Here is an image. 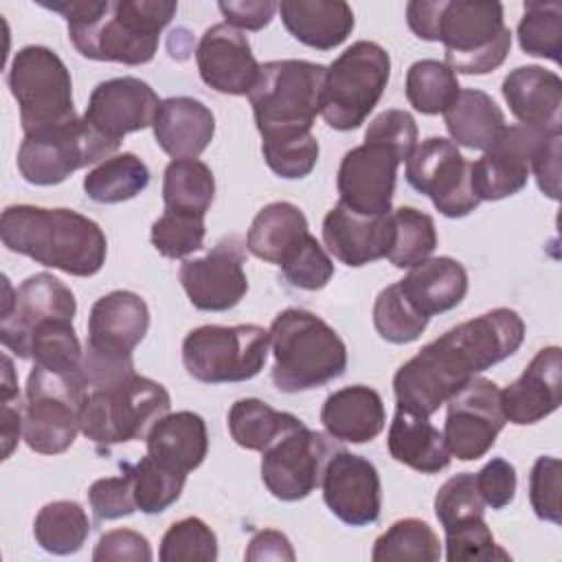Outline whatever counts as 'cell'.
Masks as SVG:
<instances>
[{
  "label": "cell",
  "mask_w": 562,
  "mask_h": 562,
  "mask_svg": "<svg viewBox=\"0 0 562 562\" xmlns=\"http://www.w3.org/2000/svg\"><path fill=\"white\" fill-rule=\"evenodd\" d=\"M522 338L525 323L509 307H494L459 323L397 369V408L430 417L468 380L516 353Z\"/></svg>",
  "instance_id": "cell-1"
},
{
  "label": "cell",
  "mask_w": 562,
  "mask_h": 562,
  "mask_svg": "<svg viewBox=\"0 0 562 562\" xmlns=\"http://www.w3.org/2000/svg\"><path fill=\"white\" fill-rule=\"evenodd\" d=\"M40 4L66 18L68 37L83 57L127 66L154 59L160 31L178 11V2L167 0H61Z\"/></svg>",
  "instance_id": "cell-2"
},
{
  "label": "cell",
  "mask_w": 562,
  "mask_h": 562,
  "mask_svg": "<svg viewBox=\"0 0 562 562\" xmlns=\"http://www.w3.org/2000/svg\"><path fill=\"white\" fill-rule=\"evenodd\" d=\"M0 237L11 252L72 277L97 274L108 255L101 226L72 209L7 206L0 217Z\"/></svg>",
  "instance_id": "cell-3"
},
{
  "label": "cell",
  "mask_w": 562,
  "mask_h": 562,
  "mask_svg": "<svg viewBox=\"0 0 562 562\" xmlns=\"http://www.w3.org/2000/svg\"><path fill=\"white\" fill-rule=\"evenodd\" d=\"M268 334L272 382L283 393L318 389L347 369V345L314 312L288 307L274 316Z\"/></svg>",
  "instance_id": "cell-4"
},
{
  "label": "cell",
  "mask_w": 562,
  "mask_h": 562,
  "mask_svg": "<svg viewBox=\"0 0 562 562\" xmlns=\"http://www.w3.org/2000/svg\"><path fill=\"white\" fill-rule=\"evenodd\" d=\"M325 72L323 64L307 59L261 64L257 81L248 92L261 138L312 130L323 105Z\"/></svg>",
  "instance_id": "cell-5"
},
{
  "label": "cell",
  "mask_w": 562,
  "mask_h": 562,
  "mask_svg": "<svg viewBox=\"0 0 562 562\" xmlns=\"http://www.w3.org/2000/svg\"><path fill=\"white\" fill-rule=\"evenodd\" d=\"M169 391L136 371L116 384L88 389L79 406V430L99 448L147 437L154 422L169 413Z\"/></svg>",
  "instance_id": "cell-6"
},
{
  "label": "cell",
  "mask_w": 562,
  "mask_h": 562,
  "mask_svg": "<svg viewBox=\"0 0 562 562\" xmlns=\"http://www.w3.org/2000/svg\"><path fill=\"white\" fill-rule=\"evenodd\" d=\"M437 42L443 44L446 64L454 75L496 70L512 46L503 4L494 0H441Z\"/></svg>",
  "instance_id": "cell-7"
},
{
  "label": "cell",
  "mask_w": 562,
  "mask_h": 562,
  "mask_svg": "<svg viewBox=\"0 0 562 562\" xmlns=\"http://www.w3.org/2000/svg\"><path fill=\"white\" fill-rule=\"evenodd\" d=\"M391 77V57L378 42L360 40L345 48L325 72L321 114L334 130L360 127L378 105Z\"/></svg>",
  "instance_id": "cell-8"
},
{
  "label": "cell",
  "mask_w": 562,
  "mask_h": 562,
  "mask_svg": "<svg viewBox=\"0 0 562 562\" xmlns=\"http://www.w3.org/2000/svg\"><path fill=\"white\" fill-rule=\"evenodd\" d=\"M7 83L18 101L24 134L79 119L72 103L70 70L61 57L46 46L20 48L9 66Z\"/></svg>",
  "instance_id": "cell-9"
},
{
  "label": "cell",
  "mask_w": 562,
  "mask_h": 562,
  "mask_svg": "<svg viewBox=\"0 0 562 562\" xmlns=\"http://www.w3.org/2000/svg\"><path fill=\"white\" fill-rule=\"evenodd\" d=\"M268 347L270 334L259 325H202L184 336L182 364L204 384L244 382L263 369Z\"/></svg>",
  "instance_id": "cell-10"
},
{
  "label": "cell",
  "mask_w": 562,
  "mask_h": 562,
  "mask_svg": "<svg viewBox=\"0 0 562 562\" xmlns=\"http://www.w3.org/2000/svg\"><path fill=\"white\" fill-rule=\"evenodd\" d=\"M119 145L81 116L50 130L24 134L18 149V171L37 187L59 184L72 171L110 158Z\"/></svg>",
  "instance_id": "cell-11"
},
{
  "label": "cell",
  "mask_w": 562,
  "mask_h": 562,
  "mask_svg": "<svg viewBox=\"0 0 562 562\" xmlns=\"http://www.w3.org/2000/svg\"><path fill=\"white\" fill-rule=\"evenodd\" d=\"M338 450L329 435L303 424L263 450L261 481L274 498L301 501L321 485L325 468Z\"/></svg>",
  "instance_id": "cell-12"
},
{
  "label": "cell",
  "mask_w": 562,
  "mask_h": 562,
  "mask_svg": "<svg viewBox=\"0 0 562 562\" xmlns=\"http://www.w3.org/2000/svg\"><path fill=\"white\" fill-rule=\"evenodd\" d=\"M406 180L446 217H465L481 204L472 191L470 162L443 136H430L413 149L406 158Z\"/></svg>",
  "instance_id": "cell-13"
},
{
  "label": "cell",
  "mask_w": 562,
  "mask_h": 562,
  "mask_svg": "<svg viewBox=\"0 0 562 562\" xmlns=\"http://www.w3.org/2000/svg\"><path fill=\"white\" fill-rule=\"evenodd\" d=\"M443 441L450 457L459 461H476L485 457L505 426L501 408V389L474 375L448 402Z\"/></svg>",
  "instance_id": "cell-14"
},
{
  "label": "cell",
  "mask_w": 562,
  "mask_h": 562,
  "mask_svg": "<svg viewBox=\"0 0 562 562\" xmlns=\"http://www.w3.org/2000/svg\"><path fill=\"white\" fill-rule=\"evenodd\" d=\"M77 301L72 290L48 272L26 277L11 294L4 279L0 314V342L18 358H29V340L37 325L50 318H75Z\"/></svg>",
  "instance_id": "cell-15"
},
{
  "label": "cell",
  "mask_w": 562,
  "mask_h": 562,
  "mask_svg": "<svg viewBox=\"0 0 562 562\" xmlns=\"http://www.w3.org/2000/svg\"><path fill=\"white\" fill-rule=\"evenodd\" d=\"M246 244L235 235L220 239L204 257L182 261L178 279L191 305L202 312L233 310L248 292Z\"/></svg>",
  "instance_id": "cell-16"
},
{
  "label": "cell",
  "mask_w": 562,
  "mask_h": 562,
  "mask_svg": "<svg viewBox=\"0 0 562 562\" xmlns=\"http://www.w3.org/2000/svg\"><path fill=\"white\" fill-rule=\"evenodd\" d=\"M400 162L402 158L382 143L364 140L349 149L338 167V202L358 215H389Z\"/></svg>",
  "instance_id": "cell-17"
},
{
  "label": "cell",
  "mask_w": 562,
  "mask_h": 562,
  "mask_svg": "<svg viewBox=\"0 0 562 562\" xmlns=\"http://www.w3.org/2000/svg\"><path fill=\"white\" fill-rule=\"evenodd\" d=\"M544 136L549 134L527 125H507L494 145L470 162L474 195L481 202H496L522 191L531 173V158Z\"/></svg>",
  "instance_id": "cell-18"
},
{
  "label": "cell",
  "mask_w": 562,
  "mask_h": 562,
  "mask_svg": "<svg viewBox=\"0 0 562 562\" xmlns=\"http://www.w3.org/2000/svg\"><path fill=\"white\" fill-rule=\"evenodd\" d=\"M321 485L325 505L345 525L364 527L380 518L382 485L369 459L338 450L329 459Z\"/></svg>",
  "instance_id": "cell-19"
},
{
  "label": "cell",
  "mask_w": 562,
  "mask_h": 562,
  "mask_svg": "<svg viewBox=\"0 0 562 562\" xmlns=\"http://www.w3.org/2000/svg\"><path fill=\"white\" fill-rule=\"evenodd\" d=\"M160 99L138 77H114L101 81L88 99L83 119L103 136L121 143L125 134L154 125Z\"/></svg>",
  "instance_id": "cell-20"
},
{
  "label": "cell",
  "mask_w": 562,
  "mask_h": 562,
  "mask_svg": "<svg viewBox=\"0 0 562 562\" xmlns=\"http://www.w3.org/2000/svg\"><path fill=\"white\" fill-rule=\"evenodd\" d=\"M195 64L209 88L233 97L248 94L261 68L248 37L226 22L204 31L195 48Z\"/></svg>",
  "instance_id": "cell-21"
},
{
  "label": "cell",
  "mask_w": 562,
  "mask_h": 562,
  "mask_svg": "<svg viewBox=\"0 0 562 562\" xmlns=\"http://www.w3.org/2000/svg\"><path fill=\"white\" fill-rule=\"evenodd\" d=\"M562 353L560 347H542L525 371L501 391V408L516 426L536 424L560 408Z\"/></svg>",
  "instance_id": "cell-22"
},
{
  "label": "cell",
  "mask_w": 562,
  "mask_h": 562,
  "mask_svg": "<svg viewBox=\"0 0 562 562\" xmlns=\"http://www.w3.org/2000/svg\"><path fill=\"white\" fill-rule=\"evenodd\" d=\"M147 329V303L136 292L114 290L92 305L86 347L110 358H132V351L145 338Z\"/></svg>",
  "instance_id": "cell-23"
},
{
  "label": "cell",
  "mask_w": 562,
  "mask_h": 562,
  "mask_svg": "<svg viewBox=\"0 0 562 562\" xmlns=\"http://www.w3.org/2000/svg\"><path fill=\"white\" fill-rule=\"evenodd\" d=\"M325 248L345 266L360 268L389 255L393 241L391 213L367 217L349 211L340 202L323 220Z\"/></svg>",
  "instance_id": "cell-24"
},
{
  "label": "cell",
  "mask_w": 562,
  "mask_h": 562,
  "mask_svg": "<svg viewBox=\"0 0 562 562\" xmlns=\"http://www.w3.org/2000/svg\"><path fill=\"white\" fill-rule=\"evenodd\" d=\"M503 97L512 114L542 134L562 132V81L542 66H518L503 79Z\"/></svg>",
  "instance_id": "cell-25"
},
{
  "label": "cell",
  "mask_w": 562,
  "mask_h": 562,
  "mask_svg": "<svg viewBox=\"0 0 562 562\" xmlns=\"http://www.w3.org/2000/svg\"><path fill=\"white\" fill-rule=\"evenodd\" d=\"M154 138L173 160L198 158L215 134L213 112L193 97L162 99L154 119Z\"/></svg>",
  "instance_id": "cell-26"
},
{
  "label": "cell",
  "mask_w": 562,
  "mask_h": 562,
  "mask_svg": "<svg viewBox=\"0 0 562 562\" xmlns=\"http://www.w3.org/2000/svg\"><path fill=\"white\" fill-rule=\"evenodd\" d=\"M321 422L331 439L367 443L384 430L386 411L375 389L353 384L327 395L321 408Z\"/></svg>",
  "instance_id": "cell-27"
},
{
  "label": "cell",
  "mask_w": 562,
  "mask_h": 562,
  "mask_svg": "<svg viewBox=\"0 0 562 562\" xmlns=\"http://www.w3.org/2000/svg\"><path fill=\"white\" fill-rule=\"evenodd\" d=\"M277 11L288 33L316 50L340 46L353 31V11L342 0H283Z\"/></svg>",
  "instance_id": "cell-28"
},
{
  "label": "cell",
  "mask_w": 562,
  "mask_h": 562,
  "mask_svg": "<svg viewBox=\"0 0 562 562\" xmlns=\"http://www.w3.org/2000/svg\"><path fill=\"white\" fill-rule=\"evenodd\" d=\"M145 441L147 454L184 474L200 468L209 452L206 424L193 411L162 415L154 422Z\"/></svg>",
  "instance_id": "cell-29"
},
{
  "label": "cell",
  "mask_w": 562,
  "mask_h": 562,
  "mask_svg": "<svg viewBox=\"0 0 562 562\" xmlns=\"http://www.w3.org/2000/svg\"><path fill=\"white\" fill-rule=\"evenodd\" d=\"M406 299L424 314H441L457 307L468 292V272L461 261L452 257H428L413 266L411 272L397 281Z\"/></svg>",
  "instance_id": "cell-30"
},
{
  "label": "cell",
  "mask_w": 562,
  "mask_h": 562,
  "mask_svg": "<svg viewBox=\"0 0 562 562\" xmlns=\"http://www.w3.org/2000/svg\"><path fill=\"white\" fill-rule=\"evenodd\" d=\"M386 446L397 463H404L422 474H435L450 465V452L443 432L435 428L426 415L397 408L389 426Z\"/></svg>",
  "instance_id": "cell-31"
},
{
  "label": "cell",
  "mask_w": 562,
  "mask_h": 562,
  "mask_svg": "<svg viewBox=\"0 0 562 562\" xmlns=\"http://www.w3.org/2000/svg\"><path fill=\"white\" fill-rule=\"evenodd\" d=\"M79 406L61 395H33L24 406L22 439L33 452L59 454L79 432Z\"/></svg>",
  "instance_id": "cell-32"
},
{
  "label": "cell",
  "mask_w": 562,
  "mask_h": 562,
  "mask_svg": "<svg viewBox=\"0 0 562 562\" xmlns=\"http://www.w3.org/2000/svg\"><path fill=\"white\" fill-rule=\"evenodd\" d=\"M443 119L454 145L481 151L490 149L507 127L505 114L496 101L476 88L461 90L454 103L443 112Z\"/></svg>",
  "instance_id": "cell-33"
},
{
  "label": "cell",
  "mask_w": 562,
  "mask_h": 562,
  "mask_svg": "<svg viewBox=\"0 0 562 562\" xmlns=\"http://www.w3.org/2000/svg\"><path fill=\"white\" fill-rule=\"evenodd\" d=\"M307 220L292 202H270L250 222L246 250L268 263H281L292 246L305 235Z\"/></svg>",
  "instance_id": "cell-34"
},
{
  "label": "cell",
  "mask_w": 562,
  "mask_h": 562,
  "mask_svg": "<svg viewBox=\"0 0 562 562\" xmlns=\"http://www.w3.org/2000/svg\"><path fill=\"white\" fill-rule=\"evenodd\" d=\"M303 426V422L285 411H277L263 400L244 397L228 411V432L233 441L246 450L263 452L285 432Z\"/></svg>",
  "instance_id": "cell-35"
},
{
  "label": "cell",
  "mask_w": 562,
  "mask_h": 562,
  "mask_svg": "<svg viewBox=\"0 0 562 562\" xmlns=\"http://www.w3.org/2000/svg\"><path fill=\"white\" fill-rule=\"evenodd\" d=\"M215 198V178L198 158L171 160L162 173L165 211L204 217Z\"/></svg>",
  "instance_id": "cell-36"
},
{
  "label": "cell",
  "mask_w": 562,
  "mask_h": 562,
  "mask_svg": "<svg viewBox=\"0 0 562 562\" xmlns=\"http://www.w3.org/2000/svg\"><path fill=\"white\" fill-rule=\"evenodd\" d=\"M149 184L147 165L132 151L101 160L83 178V191L99 204H119L136 198Z\"/></svg>",
  "instance_id": "cell-37"
},
{
  "label": "cell",
  "mask_w": 562,
  "mask_h": 562,
  "mask_svg": "<svg viewBox=\"0 0 562 562\" xmlns=\"http://www.w3.org/2000/svg\"><path fill=\"white\" fill-rule=\"evenodd\" d=\"M35 542L53 555L77 553L90 536V520L77 501L46 503L33 522Z\"/></svg>",
  "instance_id": "cell-38"
},
{
  "label": "cell",
  "mask_w": 562,
  "mask_h": 562,
  "mask_svg": "<svg viewBox=\"0 0 562 562\" xmlns=\"http://www.w3.org/2000/svg\"><path fill=\"white\" fill-rule=\"evenodd\" d=\"M404 92L422 114H443L461 92L457 75L446 61L419 59L406 70Z\"/></svg>",
  "instance_id": "cell-39"
},
{
  "label": "cell",
  "mask_w": 562,
  "mask_h": 562,
  "mask_svg": "<svg viewBox=\"0 0 562 562\" xmlns=\"http://www.w3.org/2000/svg\"><path fill=\"white\" fill-rule=\"evenodd\" d=\"M391 222L393 241L386 259L395 268H413L432 255L437 248V231L428 213L413 206H400L391 211Z\"/></svg>",
  "instance_id": "cell-40"
},
{
  "label": "cell",
  "mask_w": 562,
  "mask_h": 562,
  "mask_svg": "<svg viewBox=\"0 0 562 562\" xmlns=\"http://www.w3.org/2000/svg\"><path fill=\"white\" fill-rule=\"evenodd\" d=\"M441 558V544L432 527L419 518L395 520L378 540L373 542V562L393 560H422L435 562Z\"/></svg>",
  "instance_id": "cell-41"
},
{
  "label": "cell",
  "mask_w": 562,
  "mask_h": 562,
  "mask_svg": "<svg viewBox=\"0 0 562 562\" xmlns=\"http://www.w3.org/2000/svg\"><path fill=\"white\" fill-rule=\"evenodd\" d=\"M123 468L132 474L136 507L143 514H162L180 498L187 481L184 472L160 463L151 454H145L134 465L123 463Z\"/></svg>",
  "instance_id": "cell-42"
},
{
  "label": "cell",
  "mask_w": 562,
  "mask_h": 562,
  "mask_svg": "<svg viewBox=\"0 0 562 562\" xmlns=\"http://www.w3.org/2000/svg\"><path fill=\"white\" fill-rule=\"evenodd\" d=\"M428 325L424 316L402 292L400 283L386 285L373 303V327L382 340L406 345L417 340Z\"/></svg>",
  "instance_id": "cell-43"
},
{
  "label": "cell",
  "mask_w": 562,
  "mask_h": 562,
  "mask_svg": "<svg viewBox=\"0 0 562 562\" xmlns=\"http://www.w3.org/2000/svg\"><path fill=\"white\" fill-rule=\"evenodd\" d=\"M518 44L527 55L547 57L560 64L562 4L558 0L525 2V13L518 22Z\"/></svg>",
  "instance_id": "cell-44"
},
{
  "label": "cell",
  "mask_w": 562,
  "mask_h": 562,
  "mask_svg": "<svg viewBox=\"0 0 562 562\" xmlns=\"http://www.w3.org/2000/svg\"><path fill=\"white\" fill-rule=\"evenodd\" d=\"M261 151L268 167L285 178L299 180L312 173L318 160V140L312 132L279 134L261 140Z\"/></svg>",
  "instance_id": "cell-45"
},
{
  "label": "cell",
  "mask_w": 562,
  "mask_h": 562,
  "mask_svg": "<svg viewBox=\"0 0 562 562\" xmlns=\"http://www.w3.org/2000/svg\"><path fill=\"white\" fill-rule=\"evenodd\" d=\"M158 558L162 562H213L217 560V538L202 518L189 516L165 531Z\"/></svg>",
  "instance_id": "cell-46"
},
{
  "label": "cell",
  "mask_w": 562,
  "mask_h": 562,
  "mask_svg": "<svg viewBox=\"0 0 562 562\" xmlns=\"http://www.w3.org/2000/svg\"><path fill=\"white\" fill-rule=\"evenodd\" d=\"M281 272L292 288L299 290H321L334 277V261L318 239L305 233L292 250L281 259Z\"/></svg>",
  "instance_id": "cell-47"
},
{
  "label": "cell",
  "mask_w": 562,
  "mask_h": 562,
  "mask_svg": "<svg viewBox=\"0 0 562 562\" xmlns=\"http://www.w3.org/2000/svg\"><path fill=\"white\" fill-rule=\"evenodd\" d=\"M204 217L165 211L151 224V246L167 259H182L204 246Z\"/></svg>",
  "instance_id": "cell-48"
},
{
  "label": "cell",
  "mask_w": 562,
  "mask_h": 562,
  "mask_svg": "<svg viewBox=\"0 0 562 562\" xmlns=\"http://www.w3.org/2000/svg\"><path fill=\"white\" fill-rule=\"evenodd\" d=\"M485 503L476 490L472 472L450 476L435 496V516L443 531H450L472 518H481Z\"/></svg>",
  "instance_id": "cell-49"
},
{
  "label": "cell",
  "mask_w": 562,
  "mask_h": 562,
  "mask_svg": "<svg viewBox=\"0 0 562 562\" xmlns=\"http://www.w3.org/2000/svg\"><path fill=\"white\" fill-rule=\"evenodd\" d=\"M446 533V560L465 562V560H509V553L503 551L487 522L481 518H472Z\"/></svg>",
  "instance_id": "cell-50"
},
{
  "label": "cell",
  "mask_w": 562,
  "mask_h": 562,
  "mask_svg": "<svg viewBox=\"0 0 562 562\" xmlns=\"http://www.w3.org/2000/svg\"><path fill=\"white\" fill-rule=\"evenodd\" d=\"M562 465L555 457H538L529 474V501L536 516L544 522H562Z\"/></svg>",
  "instance_id": "cell-51"
},
{
  "label": "cell",
  "mask_w": 562,
  "mask_h": 562,
  "mask_svg": "<svg viewBox=\"0 0 562 562\" xmlns=\"http://www.w3.org/2000/svg\"><path fill=\"white\" fill-rule=\"evenodd\" d=\"M121 476L97 479L88 487V503L97 520H116L123 516H132L136 507L132 474L123 468Z\"/></svg>",
  "instance_id": "cell-52"
},
{
  "label": "cell",
  "mask_w": 562,
  "mask_h": 562,
  "mask_svg": "<svg viewBox=\"0 0 562 562\" xmlns=\"http://www.w3.org/2000/svg\"><path fill=\"white\" fill-rule=\"evenodd\" d=\"M364 140L382 143L406 160L417 147V123L406 110H384L369 123Z\"/></svg>",
  "instance_id": "cell-53"
},
{
  "label": "cell",
  "mask_w": 562,
  "mask_h": 562,
  "mask_svg": "<svg viewBox=\"0 0 562 562\" xmlns=\"http://www.w3.org/2000/svg\"><path fill=\"white\" fill-rule=\"evenodd\" d=\"M24 406L11 358L2 356V459H9L24 430Z\"/></svg>",
  "instance_id": "cell-54"
},
{
  "label": "cell",
  "mask_w": 562,
  "mask_h": 562,
  "mask_svg": "<svg viewBox=\"0 0 562 562\" xmlns=\"http://www.w3.org/2000/svg\"><path fill=\"white\" fill-rule=\"evenodd\" d=\"M474 481L485 507L503 509L516 496V468L501 457L487 461L474 474Z\"/></svg>",
  "instance_id": "cell-55"
},
{
  "label": "cell",
  "mask_w": 562,
  "mask_h": 562,
  "mask_svg": "<svg viewBox=\"0 0 562 562\" xmlns=\"http://www.w3.org/2000/svg\"><path fill=\"white\" fill-rule=\"evenodd\" d=\"M154 558L149 540L132 529H114L108 531L99 538L92 560L94 562H121V560H132V562H149Z\"/></svg>",
  "instance_id": "cell-56"
},
{
  "label": "cell",
  "mask_w": 562,
  "mask_h": 562,
  "mask_svg": "<svg viewBox=\"0 0 562 562\" xmlns=\"http://www.w3.org/2000/svg\"><path fill=\"white\" fill-rule=\"evenodd\" d=\"M531 173L547 198H560V134H549L538 145L531 158Z\"/></svg>",
  "instance_id": "cell-57"
},
{
  "label": "cell",
  "mask_w": 562,
  "mask_h": 562,
  "mask_svg": "<svg viewBox=\"0 0 562 562\" xmlns=\"http://www.w3.org/2000/svg\"><path fill=\"white\" fill-rule=\"evenodd\" d=\"M277 2L270 0H228L217 2V9L222 11L226 24L239 29V31H259L270 24V20L277 13Z\"/></svg>",
  "instance_id": "cell-58"
},
{
  "label": "cell",
  "mask_w": 562,
  "mask_h": 562,
  "mask_svg": "<svg viewBox=\"0 0 562 562\" xmlns=\"http://www.w3.org/2000/svg\"><path fill=\"white\" fill-rule=\"evenodd\" d=\"M246 560H294L292 544L285 533L274 529L257 531L246 549Z\"/></svg>",
  "instance_id": "cell-59"
},
{
  "label": "cell",
  "mask_w": 562,
  "mask_h": 562,
  "mask_svg": "<svg viewBox=\"0 0 562 562\" xmlns=\"http://www.w3.org/2000/svg\"><path fill=\"white\" fill-rule=\"evenodd\" d=\"M439 2L428 0H413L406 4V22L411 31L426 42H437V22H439Z\"/></svg>",
  "instance_id": "cell-60"
}]
</instances>
